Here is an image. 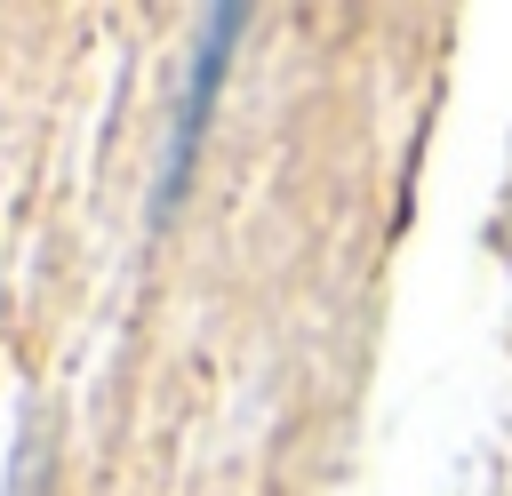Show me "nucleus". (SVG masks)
Wrapping results in <instances>:
<instances>
[{
  "label": "nucleus",
  "mask_w": 512,
  "mask_h": 496,
  "mask_svg": "<svg viewBox=\"0 0 512 496\" xmlns=\"http://www.w3.org/2000/svg\"><path fill=\"white\" fill-rule=\"evenodd\" d=\"M240 24H248L240 8H216L208 32H200V64H192L184 104H176V128H168V144H160V192H152V216H168V208L184 200V184H192V160H200L208 112H216V80H224V64H232V32H240Z\"/></svg>",
  "instance_id": "1"
}]
</instances>
